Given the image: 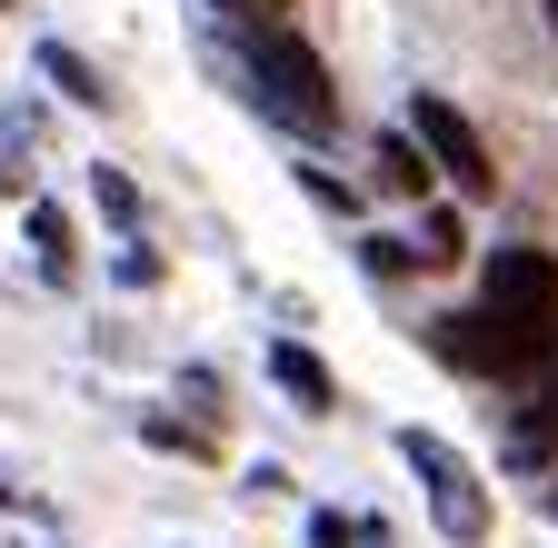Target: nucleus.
<instances>
[{
    "label": "nucleus",
    "mask_w": 558,
    "mask_h": 548,
    "mask_svg": "<svg viewBox=\"0 0 558 548\" xmlns=\"http://www.w3.org/2000/svg\"><path fill=\"white\" fill-rule=\"evenodd\" d=\"M240 81H250V100L279 120V130H300V141H329L339 130V90H329V60L290 31V21H259V31H240Z\"/></svg>",
    "instance_id": "1"
},
{
    "label": "nucleus",
    "mask_w": 558,
    "mask_h": 548,
    "mask_svg": "<svg viewBox=\"0 0 558 548\" xmlns=\"http://www.w3.org/2000/svg\"><path fill=\"white\" fill-rule=\"evenodd\" d=\"M429 350H439L449 369H469V379H529V369L558 360V319H519V309H499V300H478V309L429 319Z\"/></svg>",
    "instance_id": "2"
},
{
    "label": "nucleus",
    "mask_w": 558,
    "mask_h": 548,
    "mask_svg": "<svg viewBox=\"0 0 558 548\" xmlns=\"http://www.w3.org/2000/svg\"><path fill=\"white\" fill-rule=\"evenodd\" d=\"M399 459L429 478V509H439V528L459 538V548H478L488 538V489H478V468L449 449V439H429V429H399Z\"/></svg>",
    "instance_id": "3"
},
{
    "label": "nucleus",
    "mask_w": 558,
    "mask_h": 548,
    "mask_svg": "<svg viewBox=\"0 0 558 548\" xmlns=\"http://www.w3.org/2000/svg\"><path fill=\"white\" fill-rule=\"evenodd\" d=\"M409 141L429 150V170H449V180H459V199H488V190H499V170H488V141L469 130V110H459V100L418 90V100H409Z\"/></svg>",
    "instance_id": "4"
},
{
    "label": "nucleus",
    "mask_w": 558,
    "mask_h": 548,
    "mask_svg": "<svg viewBox=\"0 0 558 548\" xmlns=\"http://www.w3.org/2000/svg\"><path fill=\"white\" fill-rule=\"evenodd\" d=\"M488 300L519 319H558V259L538 249H488Z\"/></svg>",
    "instance_id": "5"
},
{
    "label": "nucleus",
    "mask_w": 558,
    "mask_h": 548,
    "mask_svg": "<svg viewBox=\"0 0 558 548\" xmlns=\"http://www.w3.org/2000/svg\"><path fill=\"white\" fill-rule=\"evenodd\" d=\"M269 379L290 389V399L310 409V419H319V409H339V379H329V369H319V360L300 350V339H279V350H269Z\"/></svg>",
    "instance_id": "6"
},
{
    "label": "nucleus",
    "mask_w": 558,
    "mask_h": 548,
    "mask_svg": "<svg viewBox=\"0 0 558 548\" xmlns=\"http://www.w3.org/2000/svg\"><path fill=\"white\" fill-rule=\"evenodd\" d=\"M40 71L60 81V100H81V110H110V81L90 71L81 50H60V40H40Z\"/></svg>",
    "instance_id": "7"
},
{
    "label": "nucleus",
    "mask_w": 558,
    "mask_h": 548,
    "mask_svg": "<svg viewBox=\"0 0 558 548\" xmlns=\"http://www.w3.org/2000/svg\"><path fill=\"white\" fill-rule=\"evenodd\" d=\"M379 190H399V199L429 190V150H418L409 130H389V141H379Z\"/></svg>",
    "instance_id": "8"
},
{
    "label": "nucleus",
    "mask_w": 558,
    "mask_h": 548,
    "mask_svg": "<svg viewBox=\"0 0 558 548\" xmlns=\"http://www.w3.org/2000/svg\"><path fill=\"white\" fill-rule=\"evenodd\" d=\"M31 249H40V269H50V280L70 269V210H60V199H31Z\"/></svg>",
    "instance_id": "9"
},
{
    "label": "nucleus",
    "mask_w": 558,
    "mask_h": 548,
    "mask_svg": "<svg viewBox=\"0 0 558 548\" xmlns=\"http://www.w3.org/2000/svg\"><path fill=\"white\" fill-rule=\"evenodd\" d=\"M418 259H429V269L469 259V230H459V210H429V220H418Z\"/></svg>",
    "instance_id": "10"
},
{
    "label": "nucleus",
    "mask_w": 558,
    "mask_h": 548,
    "mask_svg": "<svg viewBox=\"0 0 558 548\" xmlns=\"http://www.w3.org/2000/svg\"><path fill=\"white\" fill-rule=\"evenodd\" d=\"M90 190H100V210H110V220H120V230H140V190H130V180H120V170H100V180H90Z\"/></svg>",
    "instance_id": "11"
},
{
    "label": "nucleus",
    "mask_w": 558,
    "mask_h": 548,
    "mask_svg": "<svg viewBox=\"0 0 558 548\" xmlns=\"http://www.w3.org/2000/svg\"><path fill=\"white\" fill-rule=\"evenodd\" d=\"M209 11H220V21H240V31H259V21H290L300 0H209Z\"/></svg>",
    "instance_id": "12"
},
{
    "label": "nucleus",
    "mask_w": 558,
    "mask_h": 548,
    "mask_svg": "<svg viewBox=\"0 0 558 548\" xmlns=\"http://www.w3.org/2000/svg\"><path fill=\"white\" fill-rule=\"evenodd\" d=\"M360 259H369V269H379V280H399V269H418V249H409V240H369V249H360Z\"/></svg>",
    "instance_id": "13"
},
{
    "label": "nucleus",
    "mask_w": 558,
    "mask_h": 548,
    "mask_svg": "<svg viewBox=\"0 0 558 548\" xmlns=\"http://www.w3.org/2000/svg\"><path fill=\"white\" fill-rule=\"evenodd\" d=\"M300 180H310V199H329V210H339V220H349V210H360V190H349V180H329V170H300Z\"/></svg>",
    "instance_id": "14"
},
{
    "label": "nucleus",
    "mask_w": 558,
    "mask_h": 548,
    "mask_svg": "<svg viewBox=\"0 0 558 548\" xmlns=\"http://www.w3.org/2000/svg\"><path fill=\"white\" fill-rule=\"evenodd\" d=\"M349 538H360V528H349L339 509H319V519H310V548H349Z\"/></svg>",
    "instance_id": "15"
},
{
    "label": "nucleus",
    "mask_w": 558,
    "mask_h": 548,
    "mask_svg": "<svg viewBox=\"0 0 558 548\" xmlns=\"http://www.w3.org/2000/svg\"><path fill=\"white\" fill-rule=\"evenodd\" d=\"M548 21H558V0H548Z\"/></svg>",
    "instance_id": "16"
},
{
    "label": "nucleus",
    "mask_w": 558,
    "mask_h": 548,
    "mask_svg": "<svg viewBox=\"0 0 558 548\" xmlns=\"http://www.w3.org/2000/svg\"><path fill=\"white\" fill-rule=\"evenodd\" d=\"M0 11H11V0H0Z\"/></svg>",
    "instance_id": "17"
}]
</instances>
